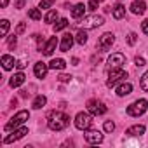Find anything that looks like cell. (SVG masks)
I'll return each mask as SVG.
<instances>
[{
  "mask_svg": "<svg viewBox=\"0 0 148 148\" xmlns=\"http://www.w3.org/2000/svg\"><path fill=\"white\" fill-rule=\"evenodd\" d=\"M68 124H70V117L66 115V113H63V112H51L49 115H47V125H49V129L51 131H63V129H66L68 127Z\"/></svg>",
  "mask_w": 148,
  "mask_h": 148,
  "instance_id": "cell-1",
  "label": "cell"
},
{
  "mask_svg": "<svg viewBox=\"0 0 148 148\" xmlns=\"http://www.w3.org/2000/svg\"><path fill=\"white\" fill-rule=\"evenodd\" d=\"M30 119V113L26 112V110H21V112H18L7 124H5V131H12V129H18L19 125H23L26 120Z\"/></svg>",
  "mask_w": 148,
  "mask_h": 148,
  "instance_id": "cell-2",
  "label": "cell"
},
{
  "mask_svg": "<svg viewBox=\"0 0 148 148\" xmlns=\"http://www.w3.org/2000/svg\"><path fill=\"white\" fill-rule=\"evenodd\" d=\"M146 110H148V101H146V99H136L134 103H131V105L127 106V115H131V117H139V115H143Z\"/></svg>",
  "mask_w": 148,
  "mask_h": 148,
  "instance_id": "cell-3",
  "label": "cell"
},
{
  "mask_svg": "<svg viewBox=\"0 0 148 148\" xmlns=\"http://www.w3.org/2000/svg\"><path fill=\"white\" fill-rule=\"evenodd\" d=\"M105 23V18L103 16H98V14H92V16H84L80 26L84 30H92V28H98Z\"/></svg>",
  "mask_w": 148,
  "mask_h": 148,
  "instance_id": "cell-4",
  "label": "cell"
},
{
  "mask_svg": "<svg viewBox=\"0 0 148 148\" xmlns=\"http://www.w3.org/2000/svg\"><path fill=\"white\" fill-rule=\"evenodd\" d=\"M91 125H92V115H91V113H86V112L77 113V117H75V127H77V129L87 131Z\"/></svg>",
  "mask_w": 148,
  "mask_h": 148,
  "instance_id": "cell-5",
  "label": "cell"
},
{
  "mask_svg": "<svg viewBox=\"0 0 148 148\" xmlns=\"http://www.w3.org/2000/svg\"><path fill=\"white\" fill-rule=\"evenodd\" d=\"M122 79H127V71H124L122 68H115V70H110L108 73V80H106V86L108 87H113L117 82H120Z\"/></svg>",
  "mask_w": 148,
  "mask_h": 148,
  "instance_id": "cell-6",
  "label": "cell"
},
{
  "mask_svg": "<svg viewBox=\"0 0 148 148\" xmlns=\"http://www.w3.org/2000/svg\"><path fill=\"white\" fill-rule=\"evenodd\" d=\"M113 42H115V37H113V33H103V35L99 37L98 49H99V51H103V52H106V51H110V49H112Z\"/></svg>",
  "mask_w": 148,
  "mask_h": 148,
  "instance_id": "cell-7",
  "label": "cell"
},
{
  "mask_svg": "<svg viewBox=\"0 0 148 148\" xmlns=\"http://www.w3.org/2000/svg\"><path fill=\"white\" fill-rule=\"evenodd\" d=\"M124 63H125V56L122 52H113L108 58V71L110 70H115V68H122Z\"/></svg>",
  "mask_w": 148,
  "mask_h": 148,
  "instance_id": "cell-8",
  "label": "cell"
},
{
  "mask_svg": "<svg viewBox=\"0 0 148 148\" xmlns=\"http://www.w3.org/2000/svg\"><path fill=\"white\" fill-rule=\"evenodd\" d=\"M87 110H89L91 115H96V117L106 113V106H105L101 101H98V99H91V101H87Z\"/></svg>",
  "mask_w": 148,
  "mask_h": 148,
  "instance_id": "cell-9",
  "label": "cell"
},
{
  "mask_svg": "<svg viewBox=\"0 0 148 148\" xmlns=\"http://www.w3.org/2000/svg\"><path fill=\"white\" fill-rule=\"evenodd\" d=\"M25 134H28V127H25V125H23V127L16 129V131H14L12 134H9V136H7V138L4 139V143H5V145H9V143H14V141L21 139V138H23Z\"/></svg>",
  "mask_w": 148,
  "mask_h": 148,
  "instance_id": "cell-10",
  "label": "cell"
},
{
  "mask_svg": "<svg viewBox=\"0 0 148 148\" xmlns=\"http://www.w3.org/2000/svg\"><path fill=\"white\" fill-rule=\"evenodd\" d=\"M86 141L87 143H91V145H98V143H101L103 141V134L99 132V131H86Z\"/></svg>",
  "mask_w": 148,
  "mask_h": 148,
  "instance_id": "cell-11",
  "label": "cell"
},
{
  "mask_svg": "<svg viewBox=\"0 0 148 148\" xmlns=\"http://www.w3.org/2000/svg\"><path fill=\"white\" fill-rule=\"evenodd\" d=\"M73 42H75V37H73L71 33H64V35H63V40H61V44H59V49H61L63 52H68V51L71 49Z\"/></svg>",
  "mask_w": 148,
  "mask_h": 148,
  "instance_id": "cell-12",
  "label": "cell"
},
{
  "mask_svg": "<svg viewBox=\"0 0 148 148\" xmlns=\"http://www.w3.org/2000/svg\"><path fill=\"white\" fill-rule=\"evenodd\" d=\"M49 70H51L49 64H45V63H42V61H38V63L35 64V68H33L37 79H45V75H47V71H49Z\"/></svg>",
  "mask_w": 148,
  "mask_h": 148,
  "instance_id": "cell-13",
  "label": "cell"
},
{
  "mask_svg": "<svg viewBox=\"0 0 148 148\" xmlns=\"http://www.w3.org/2000/svg\"><path fill=\"white\" fill-rule=\"evenodd\" d=\"M56 47H58V38H56V37H51V38L47 40V44L44 45V49H42L44 56H52V52L56 51Z\"/></svg>",
  "mask_w": 148,
  "mask_h": 148,
  "instance_id": "cell-14",
  "label": "cell"
},
{
  "mask_svg": "<svg viewBox=\"0 0 148 148\" xmlns=\"http://www.w3.org/2000/svg\"><path fill=\"white\" fill-rule=\"evenodd\" d=\"M129 9H131V12H132V14L141 16V14L146 11V4L143 2V0H134V2L131 4V7H129Z\"/></svg>",
  "mask_w": 148,
  "mask_h": 148,
  "instance_id": "cell-15",
  "label": "cell"
},
{
  "mask_svg": "<svg viewBox=\"0 0 148 148\" xmlns=\"http://www.w3.org/2000/svg\"><path fill=\"white\" fill-rule=\"evenodd\" d=\"M25 80H26L25 73L18 71V73H14V75L11 77V80H9V86H11V87H19V86H23V84H25Z\"/></svg>",
  "mask_w": 148,
  "mask_h": 148,
  "instance_id": "cell-16",
  "label": "cell"
},
{
  "mask_svg": "<svg viewBox=\"0 0 148 148\" xmlns=\"http://www.w3.org/2000/svg\"><path fill=\"white\" fill-rule=\"evenodd\" d=\"M145 131H146V127H145L143 124H136V125L129 127L125 134H127V136H132V138H136V136H141V134H145Z\"/></svg>",
  "mask_w": 148,
  "mask_h": 148,
  "instance_id": "cell-17",
  "label": "cell"
},
{
  "mask_svg": "<svg viewBox=\"0 0 148 148\" xmlns=\"http://www.w3.org/2000/svg\"><path fill=\"white\" fill-rule=\"evenodd\" d=\"M131 91H132V86H131L129 82H122V84H120V86L117 87V96L124 98V96L131 94Z\"/></svg>",
  "mask_w": 148,
  "mask_h": 148,
  "instance_id": "cell-18",
  "label": "cell"
},
{
  "mask_svg": "<svg viewBox=\"0 0 148 148\" xmlns=\"http://www.w3.org/2000/svg\"><path fill=\"white\" fill-rule=\"evenodd\" d=\"M84 14H86V5H84V4H77V5H73V9H71V16L75 18V19L84 18Z\"/></svg>",
  "mask_w": 148,
  "mask_h": 148,
  "instance_id": "cell-19",
  "label": "cell"
},
{
  "mask_svg": "<svg viewBox=\"0 0 148 148\" xmlns=\"http://www.w3.org/2000/svg\"><path fill=\"white\" fill-rule=\"evenodd\" d=\"M112 14H113L115 19H122V18L125 16V7H124L122 4H117L115 7H112Z\"/></svg>",
  "mask_w": 148,
  "mask_h": 148,
  "instance_id": "cell-20",
  "label": "cell"
},
{
  "mask_svg": "<svg viewBox=\"0 0 148 148\" xmlns=\"http://www.w3.org/2000/svg\"><path fill=\"white\" fill-rule=\"evenodd\" d=\"M2 66H4V70H11V68H14V66H16L14 58H12V56H9V54L2 56Z\"/></svg>",
  "mask_w": 148,
  "mask_h": 148,
  "instance_id": "cell-21",
  "label": "cell"
},
{
  "mask_svg": "<svg viewBox=\"0 0 148 148\" xmlns=\"http://www.w3.org/2000/svg\"><path fill=\"white\" fill-rule=\"evenodd\" d=\"M45 103H47V98L44 96V94H38L35 99H33V103H32V106L35 108V110H40L42 106H45Z\"/></svg>",
  "mask_w": 148,
  "mask_h": 148,
  "instance_id": "cell-22",
  "label": "cell"
},
{
  "mask_svg": "<svg viewBox=\"0 0 148 148\" xmlns=\"http://www.w3.org/2000/svg\"><path fill=\"white\" fill-rule=\"evenodd\" d=\"M75 42L80 44V45H84V44L87 42V32H86L84 28H80V30L77 32V35H75Z\"/></svg>",
  "mask_w": 148,
  "mask_h": 148,
  "instance_id": "cell-23",
  "label": "cell"
},
{
  "mask_svg": "<svg viewBox=\"0 0 148 148\" xmlns=\"http://www.w3.org/2000/svg\"><path fill=\"white\" fill-rule=\"evenodd\" d=\"M64 66H66V63H64V59H61V58L52 59V61L49 63V68H51V70H63Z\"/></svg>",
  "mask_w": 148,
  "mask_h": 148,
  "instance_id": "cell-24",
  "label": "cell"
},
{
  "mask_svg": "<svg viewBox=\"0 0 148 148\" xmlns=\"http://www.w3.org/2000/svg\"><path fill=\"white\" fill-rule=\"evenodd\" d=\"M70 23H68V19H64V18H61V19H58V23L54 25V32L58 33V32H61V30H64L66 26H68Z\"/></svg>",
  "mask_w": 148,
  "mask_h": 148,
  "instance_id": "cell-25",
  "label": "cell"
},
{
  "mask_svg": "<svg viewBox=\"0 0 148 148\" xmlns=\"http://www.w3.org/2000/svg\"><path fill=\"white\" fill-rule=\"evenodd\" d=\"M44 19H45V23H54V21L58 19V11H56V9H51V11L45 14Z\"/></svg>",
  "mask_w": 148,
  "mask_h": 148,
  "instance_id": "cell-26",
  "label": "cell"
},
{
  "mask_svg": "<svg viewBox=\"0 0 148 148\" xmlns=\"http://www.w3.org/2000/svg\"><path fill=\"white\" fill-rule=\"evenodd\" d=\"M0 23H2V25H0V35L5 37V35H7V32H9V21H7V19H2Z\"/></svg>",
  "mask_w": 148,
  "mask_h": 148,
  "instance_id": "cell-27",
  "label": "cell"
},
{
  "mask_svg": "<svg viewBox=\"0 0 148 148\" xmlns=\"http://www.w3.org/2000/svg\"><path fill=\"white\" fill-rule=\"evenodd\" d=\"M28 16H30V19H33V21H38V19L42 18V14H40V9H30Z\"/></svg>",
  "mask_w": 148,
  "mask_h": 148,
  "instance_id": "cell-28",
  "label": "cell"
},
{
  "mask_svg": "<svg viewBox=\"0 0 148 148\" xmlns=\"http://www.w3.org/2000/svg\"><path fill=\"white\" fill-rule=\"evenodd\" d=\"M54 2H56V0H40L38 7H40V9H51V7L54 5Z\"/></svg>",
  "mask_w": 148,
  "mask_h": 148,
  "instance_id": "cell-29",
  "label": "cell"
},
{
  "mask_svg": "<svg viewBox=\"0 0 148 148\" xmlns=\"http://www.w3.org/2000/svg\"><path fill=\"white\" fill-rule=\"evenodd\" d=\"M139 86H141V89H143V91H146V92H148V71H146L145 75L141 77V82H139Z\"/></svg>",
  "mask_w": 148,
  "mask_h": 148,
  "instance_id": "cell-30",
  "label": "cell"
},
{
  "mask_svg": "<svg viewBox=\"0 0 148 148\" xmlns=\"http://www.w3.org/2000/svg\"><path fill=\"white\" fill-rule=\"evenodd\" d=\"M136 40H138V35H136V33H129V35H127V44H129V45H134Z\"/></svg>",
  "mask_w": 148,
  "mask_h": 148,
  "instance_id": "cell-31",
  "label": "cell"
},
{
  "mask_svg": "<svg viewBox=\"0 0 148 148\" xmlns=\"http://www.w3.org/2000/svg\"><path fill=\"white\" fill-rule=\"evenodd\" d=\"M103 127H105V131H106V132H112V131H113V129H115V124H113V122H112V120H106V122H105V125H103Z\"/></svg>",
  "mask_w": 148,
  "mask_h": 148,
  "instance_id": "cell-32",
  "label": "cell"
},
{
  "mask_svg": "<svg viewBox=\"0 0 148 148\" xmlns=\"http://www.w3.org/2000/svg\"><path fill=\"white\" fill-rule=\"evenodd\" d=\"M58 80H59V82H63V84H66V82H70V80H71V75H66V73H61V75L58 77Z\"/></svg>",
  "mask_w": 148,
  "mask_h": 148,
  "instance_id": "cell-33",
  "label": "cell"
},
{
  "mask_svg": "<svg viewBox=\"0 0 148 148\" xmlns=\"http://www.w3.org/2000/svg\"><path fill=\"white\" fill-rule=\"evenodd\" d=\"M134 64H136V66H145V64H146V61H145V58L136 56V58H134Z\"/></svg>",
  "mask_w": 148,
  "mask_h": 148,
  "instance_id": "cell-34",
  "label": "cell"
},
{
  "mask_svg": "<svg viewBox=\"0 0 148 148\" xmlns=\"http://www.w3.org/2000/svg\"><path fill=\"white\" fill-rule=\"evenodd\" d=\"M98 5H99V0H91L87 7H89L91 11H96V9H98Z\"/></svg>",
  "mask_w": 148,
  "mask_h": 148,
  "instance_id": "cell-35",
  "label": "cell"
},
{
  "mask_svg": "<svg viewBox=\"0 0 148 148\" xmlns=\"http://www.w3.org/2000/svg\"><path fill=\"white\" fill-rule=\"evenodd\" d=\"M16 37H18V33H14V35H11V37H9V47H11V49L16 45Z\"/></svg>",
  "mask_w": 148,
  "mask_h": 148,
  "instance_id": "cell-36",
  "label": "cell"
},
{
  "mask_svg": "<svg viewBox=\"0 0 148 148\" xmlns=\"http://www.w3.org/2000/svg\"><path fill=\"white\" fill-rule=\"evenodd\" d=\"M25 28H26V25H25V23H19V25H18V28H16V33H18V35H19V33H23V32H25Z\"/></svg>",
  "mask_w": 148,
  "mask_h": 148,
  "instance_id": "cell-37",
  "label": "cell"
},
{
  "mask_svg": "<svg viewBox=\"0 0 148 148\" xmlns=\"http://www.w3.org/2000/svg\"><path fill=\"white\" fill-rule=\"evenodd\" d=\"M141 30H143V33L148 35V19H145V21L141 23Z\"/></svg>",
  "mask_w": 148,
  "mask_h": 148,
  "instance_id": "cell-38",
  "label": "cell"
},
{
  "mask_svg": "<svg viewBox=\"0 0 148 148\" xmlns=\"http://www.w3.org/2000/svg\"><path fill=\"white\" fill-rule=\"evenodd\" d=\"M25 4H26V0H18V2H16V9H23Z\"/></svg>",
  "mask_w": 148,
  "mask_h": 148,
  "instance_id": "cell-39",
  "label": "cell"
},
{
  "mask_svg": "<svg viewBox=\"0 0 148 148\" xmlns=\"http://www.w3.org/2000/svg\"><path fill=\"white\" fill-rule=\"evenodd\" d=\"M16 66H18L19 70H23V68L26 66V63H25V61H18V63H16Z\"/></svg>",
  "mask_w": 148,
  "mask_h": 148,
  "instance_id": "cell-40",
  "label": "cell"
},
{
  "mask_svg": "<svg viewBox=\"0 0 148 148\" xmlns=\"http://www.w3.org/2000/svg\"><path fill=\"white\" fill-rule=\"evenodd\" d=\"M7 4H9V0H0V5L2 7H7Z\"/></svg>",
  "mask_w": 148,
  "mask_h": 148,
  "instance_id": "cell-41",
  "label": "cell"
},
{
  "mask_svg": "<svg viewBox=\"0 0 148 148\" xmlns=\"http://www.w3.org/2000/svg\"><path fill=\"white\" fill-rule=\"evenodd\" d=\"M99 2H103V0H99Z\"/></svg>",
  "mask_w": 148,
  "mask_h": 148,
  "instance_id": "cell-42",
  "label": "cell"
}]
</instances>
